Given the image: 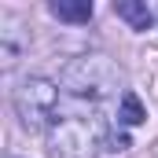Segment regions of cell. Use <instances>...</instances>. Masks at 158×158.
<instances>
[{
  "mask_svg": "<svg viewBox=\"0 0 158 158\" xmlns=\"http://www.w3.org/2000/svg\"><path fill=\"white\" fill-rule=\"evenodd\" d=\"M59 85H63L70 96H77V99L99 103V99H107V96L118 92L121 70L107 59V55H81V59H70V63L63 66Z\"/></svg>",
  "mask_w": 158,
  "mask_h": 158,
  "instance_id": "6da1fadb",
  "label": "cell"
},
{
  "mask_svg": "<svg viewBox=\"0 0 158 158\" xmlns=\"http://www.w3.org/2000/svg\"><path fill=\"white\" fill-rule=\"evenodd\" d=\"M103 125L99 118H81V114H70V118L52 121L48 129V155L52 158H96V147L103 143Z\"/></svg>",
  "mask_w": 158,
  "mask_h": 158,
  "instance_id": "7a4b0ae2",
  "label": "cell"
},
{
  "mask_svg": "<svg viewBox=\"0 0 158 158\" xmlns=\"http://www.w3.org/2000/svg\"><path fill=\"white\" fill-rule=\"evenodd\" d=\"M55 107H59V85L52 77H26L15 88V114L26 129H44L55 118Z\"/></svg>",
  "mask_w": 158,
  "mask_h": 158,
  "instance_id": "3957f363",
  "label": "cell"
},
{
  "mask_svg": "<svg viewBox=\"0 0 158 158\" xmlns=\"http://www.w3.org/2000/svg\"><path fill=\"white\" fill-rule=\"evenodd\" d=\"M114 15L125 19L132 30H151V22H155L151 7H147V4H140V0H114Z\"/></svg>",
  "mask_w": 158,
  "mask_h": 158,
  "instance_id": "277c9868",
  "label": "cell"
},
{
  "mask_svg": "<svg viewBox=\"0 0 158 158\" xmlns=\"http://www.w3.org/2000/svg\"><path fill=\"white\" fill-rule=\"evenodd\" d=\"M48 11L63 22H88L92 19V0H52Z\"/></svg>",
  "mask_w": 158,
  "mask_h": 158,
  "instance_id": "5b68a950",
  "label": "cell"
},
{
  "mask_svg": "<svg viewBox=\"0 0 158 158\" xmlns=\"http://www.w3.org/2000/svg\"><path fill=\"white\" fill-rule=\"evenodd\" d=\"M118 121H121V125H140V121H147V110H143V103H140L136 92H125V96H121Z\"/></svg>",
  "mask_w": 158,
  "mask_h": 158,
  "instance_id": "8992f818",
  "label": "cell"
},
{
  "mask_svg": "<svg viewBox=\"0 0 158 158\" xmlns=\"http://www.w3.org/2000/svg\"><path fill=\"white\" fill-rule=\"evenodd\" d=\"M103 147H107V155H125L132 143H129L125 132H107V136H103Z\"/></svg>",
  "mask_w": 158,
  "mask_h": 158,
  "instance_id": "52a82bcc",
  "label": "cell"
}]
</instances>
